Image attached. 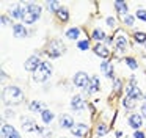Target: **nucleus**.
<instances>
[{
  "instance_id": "nucleus-1",
  "label": "nucleus",
  "mask_w": 146,
  "mask_h": 138,
  "mask_svg": "<svg viewBox=\"0 0 146 138\" xmlns=\"http://www.w3.org/2000/svg\"><path fill=\"white\" fill-rule=\"evenodd\" d=\"M22 91L17 86H7L2 93V99L5 104L8 105H13V104H21L22 102Z\"/></svg>"
},
{
  "instance_id": "nucleus-2",
  "label": "nucleus",
  "mask_w": 146,
  "mask_h": 138,
  "mask_svg": "<svg viewBox=\"0 0 146 138\" xmlns=\"http://www.w3.org/2000/svg\"><path fill=\"white\" fill-rule=\"evenodd\" d=\"M41 17V6L35 5V3H27L25 11H24V22L25 24H33Z\"/></svg>"
},
{
  "instance_id": "nucleus-3",
  "label": "nucleus",
  "mask_w": 146,
  "mask_h": 138,
  "mask_svg": "<svg viewBox=\"0 0 146 138\" xmlns=\"http://www.w3.org/2000/svg\"><path fill=\"white\" fill-rule=\"evenodd\" d=\"M50 75H52V64H50L49 61H42L41 64H39V68L35 71L33 78H35V82L41 83V82H46V80H47Z\"/></svg>"
},
{
  "instance_id": "nucleus-4",
  "label": "nucleus",
  "mask_w": 146,
  "mask_h": 138,
  "mask_svg": "<svg viewBox=\"0 0 146 138\" xmlns=\"http://www.w3.org/2000/svg\"><path fill=\"white\" fill-rule=\"evenodd\" d=\"M90 80H91V78H90L88 74L83 72V71L77 72V74L74 75V85H76L77 88H86L90 83Z\"/></svg>"
},
{
  "instance_id": "nucleus-5",
  "label": "nucleus",
  "mask_w": 146,
  "mask_h": 138,
  "mask_svg": "<svg viewBox=\"0 0 146 138\" xmlns=\"http://www.w3.org/2000/svg\"><path fill=\"white\" fill-rule=\"evenodd\" d=\"M2 138H21V135L11 124H5L2 125Z\"/></svg>"
},
{
  "instance_id": "nucleus-6",
  "label": "nucleus",
  "mask_w": 146,
  "mask_h": 138,
  "mask_svg": "<svg viewBox=\"0 0 146 138\" xmlns=\"http://www.w3.org/2000/svg\"><path fill=\"white\" fill-rule=\"evenodd\" d=\"M42 61H39V58L36 55H32L30 58H27V61H25V64H24V68L27 69V71H33L35 72L36 69L39 68V64H41Z\"/></svg>"
},
{
  "instance_id": "nucleus-7",
  "label": "nucleus",
  "mask_w": 146,
  "mask_h": 138,
  "mask_svg": "<svg viewBox=\"0 0 146 138\" xmlns=\"http://www.w3.org/2000/svg\"><path fill=\"white\" fill-rule=\"evenodd\" d=\"M88 130H90V127L86 124H74V127L71 129L74 137H85L88 133Z\"/></svg>"
},
{
  "instance_id": "nucleus-8",
  "label": "nucleus",
  "mask_w": 146,
  "mask_h": 138,
  "mask_svg": "<svg viewBox=\"0 0 146 138\" xmlns=\"http://www.w3.org/2000/svg\"><path fill=\"white\" fill-rule=\"evenodd\" d=\"M126 93L129 97H132V99H141V91H140L138 86H135L133 83H130L129 86H126Z\"/></svg>"
},
{
  "instance_id": "nucleus-9",
  "label": "nucleus",
  "mask_w": 146,
  "mask_h": 138,
  "mask_svg": "<svg viewBox=\"0 0 146 138\" xmlns=\"http://www.w3.org/2000/svg\"><path fill=\"white\" fill-rule=\"evenodd\" d=\"M63 44L60 42V41H54V44H52V49L49 50V55L52 56V58H57V56H60L61 53H63Z\"/></svg>"
},
{
  "instance_id": "nucleus-10",
  "label": "nucleus",
  "mask_w": 146,
  "mask_h": 138,
  "mask_svg": "<svg viewBox=\"0 0 146 138\" xmlns=\"http://www.w3.org/2000/svg\"><path fill=\"white\" fill-rule=\"evenodd\" d=\"M21 122H22V127L25 129V130H29V132L38 130V125H36L35 121H33L32 118H29V116H22V118H21Z\"/></svg>"
},
{
  "instance_id": "nucleus-11",
  "label": "nucleus",
  "mask_w": 146,
  "mask_h": 138,
  "mask_svg": "<svg viewBox=\"0 0 146 138\" xmlns=\"http://www.w3.org/2000/svg\"><path fill=\"white\" fill-rule=\"evenodd\" d=\"M71 107H72L74 111H82L83 108H85V102H83L82 96H74L72 100H71Z\"/></svg>"
},
{
  "instance_id": "nucleus-12",
  "label": "nucleus",
  "mask_w": 146,
  "mask_h": 138,
  "mask_svg": "<svg viewBox=\"0 0 146 138\" xmlns=\"http://www.w3.org/2000/svg\"><path fill=\"white\" fill-rule=\"evenodd\" d=\"M141 124H143V116L141 115L133 113V115L129 116V125H130V127L138 129V127H141Z\"/></svg>"
},
{
  "instance_id": "nucleus-13",
  "label": "nucleus",
  "mask_w": 146,
  "mask_h": 138,
  "mask_svg": "<svg viewBox=\"0 0 146 138\" xmlns=\"http://www.w3.org/2000/svg\"><path fill=\"white\" fill-rule=\"evenodd\" d=\"M13 33L16 38H27L29 36V31H27V28L24 27L22 24H14L13 25Z\"/></svg>"
},
{
  "instance_id": "nucleus-14",
  "label": "nucleus",
  "mask_w": 146,
  "mask_h": 138,
  "mask_svg": "<svg viewBox=\"0 0 146 138\" xmlns=\"http://www.w3.org/2000/svg\"><path fill=\"white\" fill-rule=\"evenodd\" d=\"M115 44H116V49L119 50V52H123V50H126L127 47H129L127 38L124 36V34H121V36H116V38H115Z\"/></svg>"
},
{
  "instance_id": "nucleus-15",
  "label": "nucleus",
  "mask_w": 146,
  "mask_h": 138,
  "mask_svg": "<svg viewBox=\"0 0 146 138\" xmlns=\"http://www.w3.org/2000/svg\"><path fill=\"white\" fill-rule=\"evenodd\" d=\"M60 127L63 129H72L74 127V121L69 115H61L60 118Z\"/></svg>"
},
{
  "instance_id": "nucleus-16",
  "label": "nucleus",
  "mask_w": 146,
  "mask_h": 138,
  "mask_svg": "<svg viewBox=\"0 0 146 138\" xmlns=\"http://www.w3.org/2000/svg\"><path fill=\"white\" fill-rule=\"evenodd\" d=\"M93 50H94V53H96L98 56H101V58H107V56L110 55L108 49H107L105 46H102V44H96L94 49H93Z\"/></svg>"
},
{
  "instance_id": "nucleus-17",
  "label": "nucleus",
  "mask_w": 146,
  "mask_h": 138,
  "mask_svg": "<svg viewBox=\"0 0 146 138\" xmlns=\"http://www.w3.org/2000/svg\"><path fill=\"white\" fill-rule=\"evenodd\" d=\"M98 90H99V78L96 77V75H93L91 80H90V83H88V88H86V93L93 94V93H96Z\"/></svg>"
},
{
  "instance_id": "nucleus-18",
  "label": "nucleus",
  "mask_w": 146,
  "mask_h": 138,
  "mask_svg": "<svg viewBox=\"0 0 146 138\" xmlns=\"http://www.w3.org/2000/svg\"><path fill=\"white\" fill-rule=\"evenodd\" d=\"M24 11H25V8H22L21 5H16V6L11 8L10 14L13 16L14 19H24Z\"/></svg>"
},
{
  "instance_id": "nucleus-19",
  "label": "nucleus",
  "mask_w": 146,
  "mask_h": 138,
  "mask_svg": "<svg viewBox=\"0 0 146 138\" xmlns=\"http://www.w3.org/2000/svg\"><path fill=\"white\" fill-rule=\"evenodd\" d=\"M101 71L104 72L107 77L113 78V68H111V64H110L108 61H102V63H101Z\"/></svg>"
},
{
  "instance_id": "nucleus-20",
  "label": "nucleus",
  "mask_w": 146,
  "mask_h": 138,
  "mask_svg": "<svg viewBox=\"0 0 146 138\" xmlns=\"http://www.w3.org/2000/svg\"><path fill=\"white\" fill-rule=\"evenodd\" d=\"M30 110L32 111H38V113H42L46 110V105L42 102H39V100H33L32 104H30Z\"/></svg>"
},
{
  "instance_id": "nucleus-21",
  "label": "nucleus",
  "mask_w": 146,
  "mask_h": 138,
  "mask_svg": "<svg viewBox=\"0 0 146 138\" xmlns=\"http://www.w3.org/2000/svg\"><path fill=\"white\" fill-rule=\"evenodd\" d=\"M41 119L44 124H49L50 121H54V111H50V110H44V111L41 113Z\"/></svg>"
},
{
  "instance_id": "nucleus-22",
  "label": "nucleus",
  "mask_w": 146,
  "mask_h": 138,
  "mask_svg": "<svg viewBox=\"0 0 146 138\" xmlns=\"http://www.w3.org/2000/svg\"><path fill=\"white\" fill-rule=\"evenodd\" d=\"M79 34H80V28H77V27L69 28V30L66 31V38H68V39H77Z\"/></svg>"
},
{
  "instance_id": "nucleus-23",
  "label": "nucleus",
  "mask_w": 146,
  "mask_h": 138,
  "mask_svg": "<svg viewBox=\"0 0 146 138\" xmlns=\"http://www.w3.org/2000/svg\"><path fill=\"white\" fill-rule=\"evenodd\" d=\"M115 8H116V11L119 13V14H127V3L124 2H115Z\"/></svg>"
},
{
  "instance_id": "nucleus-24",
  "label": "nucleus",
  "mask_w": 146,
  "mask_h": 138,
  "mask_svg": "<svg viewBox=\"0 0 146 138\" xmlns=\"http://www.w3.org/2000/svg\"><path fill=\"white\" fill-rule=\"evenodd\" d=\"M57 16H58V19H60L61 22H66L68 19H69V13H68L66 8H60L57 11Z\"/></svg>"
},
{
  "instance_id": "nucleus-25",
  "label": "nucleus",
  "mask_w": 146,
  "mask_h": 138,
  "mask_svg": "<svg viewBox=\"0 0 146 138\" xmlns=\"http://www.w3.org/2000/svg\"><path fill=\"white\" fill-rule=\"evenodd\" d=\"M93 38H94L96 41H104L105 39V33L101 30V28H96V30L93 31Z\"/></svg>"
},
{
  "instance_id": "nucleus-26",
  "label": "nucleus",
  "mask_w": 146,
  "mask_h": 138,
  "mask_svg": "<svg viewBox=\"0 0 146 138\" xmlns=\"http://www.w3.org/2000/svg\"><path fill=\"white\" fill-rule=\"evenodd\" d=\"M133 38H135V41H137V42L146 44V33H143V31H137V33L133 34Z\"/></svg>"
},
{
  "instance_id": "nucleus-27",
  "label": "nucleus",
  "mask_w": 146,
  "mask_h": 138,
  "mask_svg": "<svg viewBox=\"0 0 146 138\" xmlns=\"http://www.w3.org/2000/svg\"><path fill=\"white\" fill-rule=\"evenodd\" d=\"M124 107H126V108H133V105H135V99H132V97H129L127 96L126 99H124Z\"/></svg>"
},
{
  "instance_id": "nucleus-28",
  "label": "nucleus",
  "mask_w": 146,
  "mask_h": 138,
  "mask_svg": "<svg viewBox=\"0 0 146 138\" xmlns=\"http://www.w3.org/2000/svg\"><path fill=\"white\" fill-rule=\"evenodd\" d=\"M47 6H49V9H50V11L52 13H57L58 11V9H60V3H58V2H47Z\"/></svg>"
},
{
  "instance_id": "nucleus-29",
  "label": "nucleus",
  "mask_w": 146,
  "mask_h": 138,
  "mask_svg": "<svg viewBox=\"0 0 146 138\" xmlns=\"http://www.w3.org/2000/svg\"><path fill=\"white\" fill-rule=\"evenodd\" d=\"M126 64L129 66L130 69H137V68H138V64H137V61L133 58H126Z\"/></svg>"
},
{
  "instance_id": "nucleus-30",
  "label": "nucleus",
  "mask_w": 146,
  "mask_h": 138,
  "mask_svg": "<svg viewBox=\"0 0 146 138\" xmlns=\"http://www.w3.org/2000/svg\"><path fill=\"white\" fill-rule=\"evenodd\" d=\"M77 47H79V49L80 50H86V49H88V47H90V42H88V41H79V44H77Z\"/></svg>"
},
{
  "instance_id": "nucleus-31",
  "label": "nucleus",
  "mask_w": 146,
  "mask_h": 138,
  "mask_svg": "<svg viewBox=\"0 0 146 138\" xmlns=\"http://www.w3.org/2000/svg\"><path fill=\"white\" fill-rule=\"evenodd\" d=\"M133 22H135V19H133V16H126L124 17V24L127 25V27H132Z\"/></svg>"
},
{
  "instance_id": "nucleus-32",
  "label": "nucleus",
  "mask_w": 146,
  "mask_h": 138,
  "mask_svg": "<svg viewBox=\"0 0 146 138\" xmlns=\"http://www.w3.org/2000/svg\"><path fill=\"white\" fill-rule=\"evenodd\" d=\"M105 132H107V125H105V124H99V127H98V137H102Z\"/></svg>"
},
{
  "instance_id": "nucleus-33",
  "label": "nucleus",
  "mask_w": 146,
  "mask_h": 138,
  "mask_svg": "<svg viewBox=\"0 0 146 138\" xmlns=\"http://www.w3.org/2000/svg\"><path fill=\"white\" fill-rule=\"evenodd\" d=\"M137 17L146 22V11H145V9H138V11H137Z\"/></svg>"
},
{
  "instance_id": "nucleus-34",
  "label": "nucleus",
  "mask_w": 146,
  "mask_h": 138,
  "mask_svg": "<svg viewBox=\"0 0 146 138\" xmlns=\"http://www.w3.org/2000/svg\"><path fill=\"white\" fill-rule=\"evenodd\" d=\"M107 24H108V27H115V24H116L115 17H107Z\"/></svg>"
},
{
  "instance_id": "nucleus-35",
  "label": "nucleus",
  "mask_w": 146,
  "mask_h": 138,
  "mask_svg": "<svg viewBox=\"0 0 146 138\" xmlns=\"http://www.w3.org/2000/svg\"><path fill=\"white\" fill-rule=\"evenodd\" d=\"M113 86H115V91H119L121 90V80H115V83H113Z\"/></svg>"
},
{
  "instance_id": "nucleus-36",
  "label": "nucleus",
  "mask_w": 146,
  "mask_h": 138,
  "mask_svg": "<svg viewBox=\"0 0 146 138\" xmlns=\"http://www.w3.org/2000/svg\"><path fill=\"white\" fill-rule=\"evenodd\" d=\"M2 25H10V17L8 16H2Z\"/></svg>"
},
{
  "instance_id": "nucleus-37",
  "label": "nucleus",
  "mask_w": 146,
  "mask_h": 138,
  "mask_svg": "<svg viewBox=\"0 0 146 138\" xmlns=\"http://www.w3.org/2000/svg\"><path fill=\"white\" fill-rule=\"evenodd\" d=\"M133 137H135V138H145V133H143V132H140V130H137L135 133H133Z\"/></svg>"
},
{
  "instance_id": "nucleus-38",
  "label": "nucleus",
  "mask_w": 146,
  "mask_h": 138,
  "mask_svg": "<svg viewBox=\"0 0 146 138\" xmlns=\"http://www.w3.org/2000/svg\"><path fill=\"white\" fill-rule=\"evenodd\" d=\"M141 116H146V104L141 105Z\"/></svg>"
},
{
  "instance_id": "nucleus-39",
  "label": "nucleus",
  "mask_w": 146,
  "mask_h": 138,
  "mask_svg": "<svg viewBox=\"0 0 146 138\" xmlns=\"http://www.w3.org/2000/svg\"><path fill=\"white\" fill-rule=\"evenodd\" d=\"M145 46H146V44H145Z\"/></svg>"
},
{
  "instance_id": "nucleus-40",
  "label": "nucleus",
  "mask_w": 146,
  "mask_h": 138,
  "mask_svg": "<svg viewBox=\"0 0 146 138\" xmlns=\"http://www.w3.org/2000/svg\"><path fill=\"white\" fill-rule=\"evenodd\" d=\"M145 97H146V96H145Z\"/></svg>"
}]
</instances>
